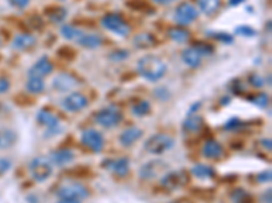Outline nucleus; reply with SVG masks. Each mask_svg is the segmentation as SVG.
<instances>
[{"mask_svg": "<svg viewBox=\"0 0 272 203\" xmlns=\"http://www.w3.org/2000/svg\"><path fill=\"white\" fill-rule=\"evenodd\" d=\"M207 35L210 38L223 42V44H233L234 42V37L232 34L223 33V31H207Z\"/></svg>", "mask_w": 272, "mask_h": 203, "instance_id": "72a5a7b5", "label": "nucleus"}, {"mask_svg": "<svg viewBox=\"0 0 272 203\" xmlns=\"http://www.w3.org/2000/svg\"><path fill=\"white\" fill-rule=\"evenodd\" d=\"M272 179V172L271 169H266L256 176V182L258 183H270Z\"/></svg>", "mask_w": 272, "mask_h": 203, "instance_id": "79ce46f5", "label": "nucleus"}, {"mask_svg": "<svg viewBox=\"0 0 272 203\" xmlns=\"http://www.w3.org/2000/svg\"><path fill=\"white\" fill-rule=\"evenodd\" d=\"M11 167H12V163H11L10 159H5V157L0 159V175L7 174L11 169Z\"/></svg>", "mask_w": 272, "mask_h": 203, "instance_id": "a18cd8bd", "label": "nucleus"}, {"mask_svg": "<svg viewBox=\"0 0 272 203\" xmlns=\"http://www.w3.org/2000/svg\"><path fill=\"white\" fill-rule=\"evenodd\" d=\"M108 57L112 63H121V61H125L129 57V52L125 50V49H116V50L109 53Z\"/></svg>", "mask_w": 272, "mask_h": 203, "instance_id": "c9c22d12", "label": "nucleus"}, {"mask_svg": "<svg viewBox=\"0 0 272 203\" xmlns=\"http://www.w3.org/2000/svg\"><path fill=\"white\" fill-rule=\"evenodd\" d=\"M262 144H263V146H264V148L268 150V152L271 150V148H272V146H271L272 145L271 138H264V140H262Z\"/></svg>", "mask_w": 272, "mask_h": 203, "instance_id": "603ef678", "label": "nucleus"}, {"mask_svg": "<svg viewBox=\"0 0 272 203\" xmlns=\"http://www.w3.org/2000/svg\"><path fill=\"white\" fill-rule=\"evenodd\" d=\"M56 203H82V201L76 198H59Z\"/></svg>", "mask_w": 272, "mask_h": 203, "instance_id": "3c124183", "label": "nucleus"}, {"mask_svg": "<svg viewBox=\"0 0 272 203\" xmlns=\"http://www.w3.org/2000/svg\"><path fill=\"white\" fill-rule=\"evenodd\" d=\"M176 145V140L172 135L165 133H157L150 135L144 142V150L150 155H163L165 152L170 150Z\"/></svg>", "mask_w": 272, "mask_h": 203, "instance_id": "f03ea898", "label": "nucleus"}, {"mask_svg": "<svg viewBox=\"0 0 272 203\" xmlns=\"http://www.w3.org/2000/svg\"><path fill=\"white\" fill-rule=\"evenodd\" d=\"M230 91H232L234 95H240V94L244 91L243 83H241V80H238V79H234V80H232V83H230Z\"/></svg>", "mask_w": 272, "mask_h": 203, "instance_id": "37998d69", "label": "nucleus"}, {"mask_svg": "<svg viewBox=\"0 0 272 203\" xmlns=\"http://www.w3.org/2000/svg\"><path fill=\"white\" fill-rule=\"evenodd\" d=\"M18 141V133L10 127H0V150L11 149Z\"/></svg>", "mask_w": 272, "mask_h": 203, "instance_id": "aec40b11", "label": "nucleus"}, {"mask_svg": "<svg viewBox=\"0 0 272 203\" xmlns=\"http://www.w3.org/2000/svg\"><path fill=\"white\" fill-rule=\"evenodd\" d=\"M229 102H230V98H222V99H221V104H222V106H228Z\"/></svg>", "mask_w": 272, "mask_h": 203, "instance_id": "4d7b16f0", "label": "nucleus"}, {"mask_svg": "<svg viewBox=\"0 0 272 203\" xmlns=\"http://www.w3.org/2000/svg\"><path fill=\"white\" fill-rule=\"evenodd\" d=\"M104 42L102 37L97 34H83L79 39H76V44L84 49H98Z\"/></svg>", "mask_w": 272, "mask_h": 203, "instance_id": "b1692460", "label": "nucleus"}, {"mask_svg": "<svg viewBox=\"0 0 272 203\" xmlns=\"http://www.w3.org/2000/svg\"><path fill=\"white\" fill-rule=\"evenodd\" d=\"M74 159V152L71 149H67V148L53 150L49 156L50 163L53 165H57V167H63V165L69 164Z\"/></svg>", "mask_w": 272, "mask_h": 203, "instance_id": "6ab92c4d", "label": "nucleus"}, {"mask_svg": "<svg viewBox=\"0 0 272 203\" xmlns=\"http://www.w3.org/2000/svg\"><path fill=\"white\" fill-rule=\"evenodd\" d=\"M128 7L135 11H144L147 14H154L153 8H150V5L147 3H144L142 0H134V1H128Z\"/></svg>", "mask_w": 272, "mask_h": 203, "instance_id": "58836bf2", "label": "nucleus"}, {"mask_svg": "<svg viewBox=\"0 0 272 203\" xmlns=\"http://www.w3.org/2000/svg\"><path fill=\"white\" fill-rule=\"evenodd\" d=\"M222 4V0H198V7L204 15L215 14Z\"/></svg>", "mask_w": 272, "mask_h": 203, "instance_id": "cd10ccee", "label": "nucleus"}, {"mask_svg": "<svg viewBox=\"0 0 272 203\" xmlns=\"http://www.w3.org/2000/svg\"><path fill=\"white\" fill-rule=\"evenodd\" d=\"M138 73L147 82L155 83L161 80V79L168 72V65L163 63L162 60L158 56L154 54H147L139 58L138 65H136Z\"/></svg>", "mask_w": 272, "mask_h": 203, "instance_id": "f257e3e1", "label": "nucleus"}, {"mask_svg": "<svg viewBox=\"0 0 272 203\" xmlns=\"http://www.w3.org/2000/svg\"><path fill=\"white\" fill-rule=\"evenodd\" d=\"M80 141L87 149H90L94 153H99L101 150L104 149L105 140L102 134L97 131L95 129H86V130L82 131V135H80Z\"/></svg>", "mask_w": 272, "mask_h": 203, "instance_id": "9d476101", "label": "nucleus"}, {"mask_svg": "<svg viewBox=\"0 0 272 203\" xmlns=\"http://www.w3.org/2000/svg\"><path fill=\"white\" fill-rule=\"evenodd\" d=\"M245 1H247V0H229V5H230V7H237V5L243 4Z\"/></svg>", "mask_w": 272, "mask_h": 203, "instance_id": "864d4df0", "label": "nucleus"}, {"mask_svg": "<svg viewBox=\"0 0 272 203\" xmlns=\"http://www.w3.org/2000/svg\"><path fill=\"white\" fill-rule=\"evenodd\" d=\"M191 174L198 179H213L215 176V169L206 164H196L191 168Z\"/></svg>", "mask_w": 272, "mask_h": 203, "instance_id": "bb28decb", "label": "nucleus"}, {"mask_svg": "<svg viewBox=\"0 0 272 203\" xmlns=\"http://www.w3.org/2000/svg\"><path fill=\"white\" fill-rule=\"evenodd\" d=\"M10 87H11V83L8 79L0 78V95H1V94H5V92L10 90Z\"/></svg>", "mask_w": 272, "mask_h": 203, "instance_id": "de8ad7c7", "label": "nucleus"}, {"mask_svg": "<svg viewBox=\"0 0 272 203\" xmlns=\"http://www.w3.org/2000/svg\"><path fill=\"white\" fill-rule=\"evenodd\" d=\"M169 171V164L162 159L150 160L139 168V176L143 180H153L162 178Z\"/></svg>", "mask_w": 272, "mask_h": 203, "instance_id": "0eeeda50", "label": "nucleus"}, {"mask_svg": "<svg viewBox=\"0 0 272 203\" xmlns=\"http://www.w3.org/2000/svg\"><path fill=\"white\" fill-rule=\"evenodd\" d=\"M230 198H232L233 203H255L252 195L244 189L233 190Z\"/></svg>", "mask_w": 272, "mask_h": 203, "instance_id": "7c9ffc66", "label": "nucleus"}, {"mask_svg": "<svg viewBox=\"0 0 272 203\" xmlns=\"http://www.w3.org/2000/svg\"><path fill=\"white\" fill-rule=\"evenodd\" d=\"M191 31L185 29L183 26H176V27H170L168 30V37L177 44H185L191 39Z\"/></svg>", "mask_w": 272, "mask_h": 203, "instance_id": "5701e85b", "label": "nucleus"}, {"mask_svg": "<svg viewBox=\"0 0 272 203\" xmlns=\"http://www.w3.org/2000/svg\"><path fill=\"white\" fill-rule=\"evenodd\" d=\"M25 88L29 94L37 95V94L44 92L45 82L42 80V78H29L25 84Z\"/></svg>", "mask_w": 272, "mask_h": 203, "instance_id": "c85d7f7f", "label": "nucleus"}, {"mask_svg": "<svg viewBox=\"0 0 272 203\" xmlns=\"http://www.w3.org/2000/svg\"><path fill=\"white\" fill-rule=\"evenodd\" d=\"M29 172L31 178L37 183H44L53 174V164L50 163L49 157L38 156L30 161Z\"/></svg>", "mask_w": 272, "mask_h": 203, "instance_id": "7ed1b4c3", "label": "nucleus"}, {"mask_svg": "<svg viewBox=\"0 0 272 203\" xmlns=\"http://www.w3.org/2000/svg\"><path fill=\"white\" fill-rule=\"evenodd\" d=\"M37 42V38H35L34 35H31L29 33H20L16 34L14 38H12V42H11V46L15 50H20V52H23V50H29L35 45Z\"/></svg>", "mask_w": 272, "mask_h": 203, "instance_id": "dca6fc26", "label": "nucleus"}, {"mask_svg": "<svg viewBox=\"0 0 272 203\" xmlns=\"http://www.w3.org/2000/svg\"><path fill=\"white\" fill-rule=\"evenodd\" d=\"M101 24L105 30H108L112 34H116L119 37H128L131 33V26L128 22H125L120 14H106L101 19Z\"/></svg>", "mask_w": 272, "mask_h": 203, "instance_id": "39448f33", "label": "nucleus"}, {"mask_svg": "<svg viewBox=\"0 0 272 203\" xmlns=\"http://www.w3.org/2000/svg\"><path fill=\"white\" fill-rule=\"evenodd\" d=\"M53 64L50 61L48 56H41L37 61H35L27 71V76L29 78H44L53 72Z\"/></svg>", "mask_w": 272, "mask_h": 203, "instance_id": "ddd939ff", "label": "nucleus"}, {"mask_svg": "<svg viewBox=\"0 0 272 203\" xmlns=\"http://www.w3.org/2000/svg\"><path fill=\"white\" fill-rule=\"evenodd\" d=\"M150 111H151V104L149 101H139L132 106V114L138 118L149 115Z\"/></svg>", "mask_w": 272, "mask_h": 203, "instance_id": "2f4dec72", "label": "nucleus"}, {"mask_svg": "<svg viewBox=\"0 0 272 203\" xmlns=\"http://www.w3.org/2000/svg\"><path fill=\"white\" fill-rule=\"evenodd\" d=\"M80 84V82L78 79L75 78L74 75L67 72L59 73L56 78L53 79L52 82V86L56 91L59 92H69L72 91L74 88H76Z\"/></svg>", "mask_w": 272, "mask_h": 203, "instance_id": "4468645a", "label": "nucleus"}, {"mask_svg": "<svg viewBox=\"0 0 272 203\" xmlns=\"http://www.w3.org/2000/svg\"><path fill=\"white\" fill-rule=\"evenodd\" d=\"M234 34L243 35V37H247V38H252V37H255L258 34V31L253 29L252 26H249V24H240L234 30Z\"/></svg>", "mask_w": 272, "mask_h": 203, "instance_id": "e433bc0d", "label": "nucleus"}, {"mask_svg": "<svg viewBox=\"0 0 272 203\" xmlns=\"http://www.w3.org/2000/svg\"><path fill=\"white\" fill-rule=\"evenodd\" d=\"M248 83L255 88H262L266 84V80L260 75H258V73H252V75L248 76Z\"/></svg>", "mask_w": 272, "mask_h": 203, "instance_id": "ea45409f", "label": "nucleus"}, {"mask_svg": "<svg viewBox=\"0 0 272 203\" xmlns=\"http://www.w3.org/2000/svg\"><path fill=\"white\" fill-rule=\"evenodd\" d=\"M192 48L195 50H198L200 56H208V54L214 53V46L211 44H207V42H203V41H198V42H193Z\"/></svg>", "mask_w": 272, "mask_h": 203, "instance_id": "f704fd0d", "label": "nucleus"}, {"mask_svg": "<svg viewBox=\"0 0 272 203\" xmlns=\"http://www.w3.org/2000/svg\"><path fill=\"white\" fill-rule=\"evenodd\" d=\"M56 195L59 198H76L83 201L90 195L89 190L86 189L84 186H82L80 183H69L65 184V186H61Z\"/></svg>", "mask_w": 272, "mask_h": 203, "instance_id": "f8f14e48", "label": "nucleus"}, {"mask_svg": "<svg viewBox=\"0 0 272 203\" xmlns=\"http://www.w3.org/2000/svg\"><path fill=\"white\" fill-rule=\"evenodd\" d=\"M189 183V175L187 171L180 169V171H168L166 174L161 178V184L163 189L170 190H178L185 187Z\"/></svg>", "mask_w": 272, "mask_h": 203, "instance_id": "6e6552de", "label": "nucleus"}, {"mask_svg": "<svg viewBox=\"0 0 272 203\" xmlns=\"http://www.w3.org/2000/svg\"><path fill=\"white\" fill-rule=\"evenodd\" d=\"M181 60L183 63L189 68H198L200 64H202V56L199 53L198 50L191 46V48L185 49L181 54Z\"/></svg>", "mask_w": 272, "mask_h": 203, "instance_id": "393cba45", "label": "nucleus"}, {"mask_svg": "<svg viewBox=\"0 0 272 203\" xmlns=\"http://www.w3.org/2000/svg\"><path fill=\"white\" fill-rule=\"evenodd\" d=\"M245 126H247V122L241 121V119H238V118H232V119H229V121L225 123L223 129L229 131H237L240 130V129L245 127Z\"/></svg>", "mask_w": 272, "mask_h": 203, "instance_id": "4c0bfd02", "label": "nucleus"}, {"mask_svg": "<svg viewBox=\"0 0 272 203\" xmlns=\"http://www.w3.org/2000/svg\"><path fill=\"white\" fill-rule=\"evenodd\" d=\"M105 168L112 171L114 175H117L119 178H124L129 174V160L127 157H120L116 160H106L102 163Z\"/></svg>", "mask_w": 272, "mask_h": 203, "instance_id": "2eb2a0df", "label": "nucleus"}, {"mask_svg": "<svg viewBox=\"0 0 272 203\" xmlns=\"http://www.w3.org/2000/svg\"><path fill=\"white\" fill-rule=\"evenodd\" d=\"M169 203H193L191 199H187V198H178L176 199V201H172V202Z\"/></svg>", "mask_w": 272, "mask_h": 203, "instance_id": "6e6d98bb", "label": "nucleus"}, {"mask_svg": "<svg viewBox=\"0 0 272 203\" xmlns=\"http://www.w3.org/2000/svg\"><path fill=\"white\" fill-rule=\"evenodd\" d=\"M248 101L256 107H259V108H266L268 106V103H270V97H268L267 94H264V92H260L258 95L248 98Z\"/></svg>", "mask_w": 272, "mask_h": 203, "instance_id": "473e14b6", "label": "nucleus"}, {"mask_svg": "<svg viewBox=\"0 0 272 203\" xmlns=\"http://www.w3.org/2000/svg\"><path fill=\"white\" fill-rule=\"evenodd\" d=\"M142 135H143V130H142L140 127L131 126V127L125 129V130L119 135V141L121 145L125 146V148H128V146L134 145L136 141L140 140Z\"/></svg>", "mask_w": 272, "mask_h": 203, "instance_id": "a211bd4d", "label": "nucleus"}, {"mask_svg": "<svg viewBox=\"0 0 272 203\" xmlns=\"http://www.w3.org/2000/svg\"><path fill=\"white\" fill-rule=\"evenodd\" d=\"M35 119L40 123L41 126H44L45 129V137H53V135L60 134L61 131L64 130L61 127V123H60L59 116H56L53 112L48 110V108H40L37 111V115H35Z\"/></svg>", "mask_w": 272, "mask_h": 203, "instance_id": "20e7f679", "label": "nucleus"}, {"mask_svg": "<svg viewBox=\"0 0 272 203\" xmlns=\"http://www.w3.org/2000/svg\"><path fill=\"white\" fill-rule=\"evenodd\" d=\"M199 18V10L191 3H181L174 10V20L178 26H187L193 23Z\"/></svg>", "mask_w": 272, "mask_h": 203, "instance_id": "1a4fd4ad", "label": "nucleus"}, {"mask_svg": "<svg viewBox=\"0 0 272 203\" xmlns=\"http://www.w3.org/2000/svg\"><path fill=\"white\" fill-rule=\"evenodd\" d=\"M89 106V99L80 92H71L61 102V107L68 112H78Z\"/></svg>", "mask_w": 272, "mask_h": 203, "instance_id": "9b49d317", "label": "nucleus"}, {"mask_svg": "<svg viewBox=\"0 0 272 203\" xmlns=\"http://www.w3.org/2000/svg\"><path fill=\"white\" fill-rule=\"evenodd\" d=\"M44 14L46 15V18L50 22H53V23H61L67 18L68 11L65 10L63 5H52V7H46L45 8Z\"/></svg>", "mask_w": 272, "mask_h": 203, "instance_id": "4be33fe9", "label": "nucleus"}, {"mask_svg": "<svg viewBox=\"0 0 272 203\" xmlns=\"http://www.w3.org/2000/svg\"><path fill=\"white\" fill-rule=\"evenodd\" d=\"M271 195H272V190L271 189L266 190L262 195L263 203H271Z\"/></svg>", "mask_w": 272, "mask_h": 203, "instance_id": "8fccbe9b", "label": "nucleus"}, {"mask_svg": "<svg viewBox=\"0 0 272 203\" xmlns=\"http://www.w3.org/2000/svg\"><path fill=\"white\" fill-rule=\"evenodd\" d=\"M95 122L99 126H102L104 129H112L120 125V122L123 121V112L119 107L108 106L101 108L94 116Z\"/></svg>", "mask_w": 272, "mask_h": 203, "instance_id": "423d86ee", "label": "nucleus"}, {"mask_svg": "<svg viewBox=\"0 0 272 203\" xmlns=\"http://www.w3.org/2000/svg\"><path fill=\"white\" fill-rule=\"evenodd\" d=\"M8 3H10L12 7H15V8L23 10V8H26V7L29 5L30 0H8Z\"/></svg>", "mask_w": 272, "mask_h": 203, "instance_id": "49530a36", "label": "nucleus"}, {"mask_svg": "<svg viewBox=\"0 0 272 203\" xmlns=\"http://www.w3.org/2000/svg\"><path fill=\"white\" fill-rule=\"evenodd\" d=\"M132 44H134L135 48L138 49H150L157 44V41L154 38L153 34L140 33L138 35H135L134 39H132Z\"/></svg>", "mask_w": 272, "mask_h": 203, "instance_id": "a878e982", "label": "nucleus"}, {"mask_svg": "<svg viewBox=\"0 0 272 203\" xmlns=\"http://www.w3.org/2000/svg\"><path fill=\"white\" fill-rule=\"evenodd\" d=\"M154 97L157 98L158 101L166 102L169 98H170V92H169L168 88L159 87V88H157V90H154Z\"/></svg>", "mask_w": 272, "mask_h": 203, "instance_id": "a19ab883", "label": "nucleus"}, {"mask_svg": "<svg viewBox=\"0 0 272 203\" xmlns=\"http://www.w3.org/2000/svg\"><path fill=\"white\" fill-rule=\"evenodd\" d=\"M0 44H1V38H0Z\"/></svg>", "mask_w": 272, "mask_h": 203, "instance_id": "13d9d810", "label": "nucleus"}, {"mask_svg": "<svg viewBox=\"0 0 272 203\" xmlns=\"http://www.w3.org/2000/svg\"><path fill=\"white\" fill-rule=\"evenodd\" d=\"M204 121L202 116L199 115H188L187 119L183 122V131L185 134H195L203 129Z\"/></svg>", "mask_w": 272, "mask_h": 203, "instance_id": "412c9836", "label": "nucleus"}, {"mask_svg": "<svg viewBox=\"0 0 272 203\" xmlns=\"http://www.w3.org/2000/svg\"><path fill=\"white\" fill-rule=\"evenodd\" d=\"M202 153L206 159L210 160H218L223 156V146L219 141L210 138L204 142Z\"/></svg>", "mask_w": 272, "mask_h": 203, "instance_id": "f3484780", "label": "nucleus"}, {"mask_svg": "<svg viewBox=\"0 0 272 203\" xmlns=\"http://www.w3.org/2000/svg\"><path fill=\"white\" fill-rule=\"evenodd\" d=\"M60 34H61L65 39H68V41H76V39H79L84 33L80 29H76L72 24H63V26L60 27Z\"/></svg>", "mask_w": 272, "mask_h": 203, "instance_id": "c756f323", "label": "nucleus"}, {"mask_svg": "<svg viewBox=\"0 0 272 203\" xmlns=\"http://www.w3.org/2000/svg\"><path fill=\"white\" fill-rule=\"evenodd\" d=\"M202 106H203L202 102H195V103H192L191 107L188 108V115H195V114L200 110V107Z\"/></svg>", "mask_w": 272, "mask_h": 203, "instance_id": "09e8293b", "label": "nucleus"}, {"mask_svg": "<svg viewBox=\"0 0 272 203\" xmlns=\"http://www.w3.org/2000/svg\"><path fill=\"white\" fill-rule=\"evenodd\" d=\"M155 4H161V5H168L170 3H173L176 0H153Z\"/></svg>", "mask_w": 272, "mask_h": 203, "instance_id": "5fc2aeb1", "label": "nucleus"}, {"mask_svg": "<svg viewBox=\"0 0 272 203\" xmlns=\"http://www.w3.org/2000/svg\"><path fill=\"white\" fill-rule=\"evenodd\" d=\"M57 54H59L60 57H64L67 60H72L75 57V52L74 50H71L68 46H61V48L57 50Z\"/></svg>", "mask_w": 272, "mask_h": 203, "instance_id": "c03bdc74", "label": "nucleus"}]
</instances>
